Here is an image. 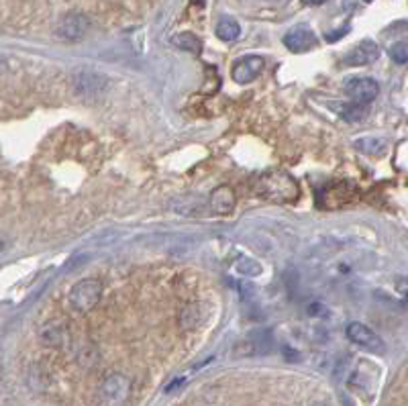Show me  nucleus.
Segmentation results:
<instances>
[{
    "mask_svg": "<svg viewBox=\"0 0 408 406\" xmlns=\"http://www.w3.org/2000/svg\"><path fill=\"white\" fill-rule=\"evenodd\" d=\"M349 33V27H343V29H339V31H335V33H325V39L329 41V43H333L337 39H341L343 35H347Z\"/></svg>",
    "mask_w": 408,
    "mask_h": 406,
    "instance_id": "6ab92c4d",
    "label": "nucleus"
},
{
    "mask_svg": "<svg viewBox=\"0 0 408 406\" xmlns=\"http://www.w3.org/2000/svg\"><path fill=\"white\" fill-rule=\"evenodd\" d=\"M345 94L353 100V103H360V105H370L375 100L378 92H380V86L375 80L371 78H349L343 86Z\"/></svg>",
    "mask_w": 408,
    "mask_h": 406,
    "instance_id": "39448f33",
    "label": "nucleus"
},
{
    "mask_svg": "<svg viewBox=\"0 0 408 406\" xmlns=\"http://www.w3.org/2000/svg\"><path fill=\"white\" fill-rule=\"evenodd\" d=\"M355 148L366 155H382L386 151V141L378 137H362L355 141Z\"/></svg>",
    "mask_w": 408,
    "mask_h": 406,
    "instance_id": "4468645a",
    "label": "nucleus"
},
{
    "mask_svg": "<svg viewBox=\"0 0 408 406\" xmlns=\"http://www.w3.org/2000/svg\"><path fill=\"white\" fill-rule=\"evenodd\" d=\"M129 396H131V380L125 373L114 371L100 382L98 400L103 406H125L129 403Z\"/></svg>",
    "mask_w": 408,
    "mask_h": 406,
    "instance_id": "f03ea898",
    "label": "nucleus"
},
{
    "mask_svg": "<svg viewBox=\"0 0 408 406\" xmlns=\"http://www.w3.org/2000/svg\"><path fill=\"white\" fill-rule=\"evenodd\" d=\"M261 70H263V58H260V55L241 58L233 66V80L239 82V84H249L261 74Z\"/></svg>",
    "mask_w": 408,
    "mask_h": 406,
    "instance_id": "1a4fd4ad",
    "label": "nucleus"
},
{
    "mask_svg": "<svg viewBox=\"0 0 408 406\" xmlns=\"http://www.w3.org/2000/svg\"><path fill=\"white\" fill-rule=\"evenodd\" d=\"M347 339L355 345H360L362 349H368L371 353H384L386 345L382 341V337L378 333H373L364 323H349L347 325Z\"/></svg>",
    "mask_w": 408,
    "mask_h": 406,
    "instance_id": "20e7f679",
    "label": "nucleus"
},
{
    "mask_svg": "<svg viewBox=\"0 0 408 406\" xmlns=\"http://www.w3.org/2000/svg\"><path fill=\"white\" fill-rule=\"evenodd\" d=\"M339 114L347 123H360V121L366 118L368 109H366V105H360V103H347V105L339 107Z\"/></svg>",
    "mask_w": 408,
    "mask_h": 406,
    "instance_id": "ddd939ff",
    "label": "nucleus"
},
{
    "mask_svg": "<svg viewBox=\"0 0 408 406\" xmlns=\"http://www.w3.org/2000/svg\"><path fill=\"white\" fill-rule=\"evenodd\" d=\"M258 192L272 202L288 204L298 198V184L292 176H288L284 172H269L260 178Z\"/></svg>",
    "mask_w": 408,
    "mask_h": 406,
    "instance_id": "f257e3e1",
    "label": "nucleus"
},
{
    "mask_svg": "<svg viewBox=\"0 0 408 406\" xmlns=\"http://www.w3.org/2000/svg\"><path fill=\"white\" fill-rule=\"evenodd\" d=\"M310 406H327V405H323V403H314V405H310Z\"/></svg>",
    "mask_w": 408,
    "mask_h": 406,
    "instance_id": "4be33fe9",
    "label": "nucleus"
},
{
    "mask_svg": "<svg viewBox=\"0 0 408 406\" xmlns=\"http://www.w3.org/2000/svg\"><path fill=\"white\" fill-rule=\"evenodd\" d=\"M239 35H241V27H239V23L235 19L224 17V19L219 21V25H217V37L221 39V41L231 43V41H235Z\"/></svg>",
    "mask_w": 408,
    "mask_h": 406,
    "instance_id": "f8f14e48",
    "label": "nucleus"
},
{
    "mask_svg": "<svg viewBox=\"0 0 408 406\" xmlns=\"http://www.w3.org/2000/svg\"><path fill=\"white\" fill-rule=\"evenodd\" d=\"M237 270H241V274H247V276H258L261 272V265L251 259H241L237 263Z\"/></svg>",
    "mask_w": 408,
    "mask_h": 406,
    "instance_id": "a211bd4d",
    "label": "nucleus"
},
{
    "mask_svg": "<svg viewBox=\"0 0 408 406\" xmlns=\"http://www.w3.org/2000/svg\"><path fill=\"white\" fill-rule=\"evenodd\" d=\"M172 43L180 49H186V51H192V53H198L200 51V39L192 33H180L176 37L172 39Z\"/></svg>",
    "mask_w": 408,
    "mask_h": 406,
    "instance_id": "dca6fc26",
    "label": "nucleus"
},
{
    "mask_svg": "<svg viewBox=\"0 0 408 406\" xmlns=\"http://www.w3.org/2000/svg\"><path fill=\"white\" fill-rule=\"evenodd\" d=\"M380 58V47H378V43H373V41H362L360 45H355L347 55H345V64L347 66H370L373 64L375 60Z\"/></svg>",
    "mask_w": 408,
    "mask_h": 406,
    "instance_id": "9d476101",
    "label": "nucleus"
},
{
    "mask_svg": "<svg viewBox=\"0 0 408 406\" xmlns=\"http://www.w3.org/2000/svg\"><path fill=\"white\" fill-rule=\"evenodd\" d=\"M107 88V78L92 70H80L74 74V90L82 96H96Z\"/></svg>",
    "mask_w": 408,
    "mask_h": 406,
    "instance_id": "0eeeda50",
    "label": "nucleus"
},
{
    "mask_svg": "<svg viewBox=\"0 0 408 406\" xmlns=\"http://www.w3.org/2000/svg\"><path fill=\"white\" fill-rule=\"evenodd\" d=\"M90 31V21L86 15L82 12H68L60 23H57V37L66 39V41H80L86 37V33Z\"/></svg>",
    "mask_w": 408,
    "mask_h": 406,
    "instance_id": "423d86ee",
    "label": "nucleus"
},
{
    "mask_svg": "<svg viewBox=\"0 0 408 406\" xmlns=\"http://www.w3.org/2000/svg\"><path fill=\"white\" fill-rule=\"evenodd\" d=\"M390 58L396 64H407L408 62V45L407 43H396L390 47Z\"/></svg>",
    "mask_w": 408,
    "mask_h": 406,
    "instance_id": "f3484780",
    "label": "nucleus"
},
{
    "mask_svg": "<svg viewBox=\"0 0 408 406\" xmlns=\"http://www.w3.org/2000/svg\"><path fill=\"white\" fill-rule=\"evenodd\" d=\"M284 45L292 53H304V51H308L317 45V35L308 27L298 25L284 35Z\"/></svg>",
    "mask_w": 408,
    "mask_h": 406,
    "instance_id": "6e6552de",
    "label": "nucleus"
},
{
    "mask_svg": "<svg viewBox=\"0 0 408 406\" xmlns=\"http://www.w3.org/2000/svg\"><path fill=\"white\" fill-rule=\"evenodd\" d=\"M327 0H304V4H310V6H319V4H325Z\"/></svg>",
    "mask_w": 408,
    "mask_h": 406,
    "instance_id": "412c9836",
    "label": "nucleus"
},
{
    "mask_svg": "<svg viewBox=\"0 0 408 406\" xmlns=\"http://www.w3.org/2000/svg\"><path fill=\"white\" fill-rule=\"evenodd\" d=\"M100 296H103V284L94 278H84L72 286L68 300L78 312H90L100 302Z\"/></svg>",
    "mask_w": 408,
    "mask_h": 406,
    "instance_id": "7ed1b4c3",
    "label": "nucleus"
},
{
    "mask_svg": "<svg viewBox=\"0 0 408 406\" xmlns=\"http://www.w3.org/2000/svg\"><path fill=\"white\" fill-rule=\"evenodd\" d=\"M396 286H398V292L408 298V278H398L396 280Z\"/></svg>",
    "mask_w": 408,
    "mask_h": 406,
    "instance_id": "aec40b11",
    "label": "nucleus"
},
{
    "mask_svg": "<svg viewBox=\"0 0 408 406\" xmlns=\"http://www.w3.org/2000/svg\"><path fill=\"white\" fill-rule=\"evenodd\" d=\"M194 2H198V4H202V2H204V0H194Z\"/></svg>",
    "mask_w": 408,
    "mask_h": 406,
    "instance_id": "5701e85b",
    "label": "nucleus"
},
{
    "mask_svg": "<svg viewBox=\"0 0 408 406\" xmlns=\"http://www.w3.org/2000/svg\"><path fill=\"white\" fill-rule=\"evenodd\" d=\"M364 2H371V0H364Z\"/></svg>",
    "mask_w": 408,
    "mask_h": 406,
    "instance_id": "b1692460",
    "label": "nucleus"
},
{
    "mask_svg": "<svg viewBox=\"0 0 408 406\" xmlns=\"http://www.w3.org/2000/svg\"><path fill=\"white\" fill-rule=\"evenodd\" d=\"M211 211L215 215H229L235 206V194L229 186H219L213 194H211V202H209Z\"/></svg>",
    "mask_w": 408,
    "mask_h": 406,
    "instance_id": "9b49d317",
    "label": "nucleus"
},
{
    "mask_svg": "<svg viewBox=\"0 0 408 406\" xmlns=\"http://www.w3.org/2000/svg\"><path fill=\"white\" fill-rule=\"evenodd\" d=\"M64 339H66V333H64V329L60 325H47L41 331V343H45V345L57 347V345L64 343Z\"/></svg>",
    "mask_w": 408,
    "mask_h": 406,
    "instance_id": "2eb2a0df",
    "label": "nucleus"
}]
</instances>
